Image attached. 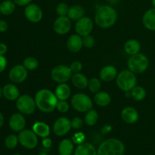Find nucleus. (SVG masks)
I'll use <instances>...</instances> for the list:
<instances>
[{"mask_svg":"<svg viewBox=\"0 0 155 155\" xmlns=\"http://www.w3.org/2000/svg\"><path fill=\"white\" fill-rule=\"evenodd\" d=\"M101 87V81L98 80V78H93L91 79L90 80H89V84H88V88H89V91L92 93H97L100 91Z\"/></svg>","mask_w":155,"mask_h":155,"instance_id":"34","label":"nucleus"},{"mask_svg":"<svg viewBox=\"0 0 155 155\" xmlns=\"http://www.w3.org/2000/svg\"><path fill=\"white\" fill-rule=\"evenodd\" d=\"M146 96V91L142 86H135L131 90V97L136 101H140L145 99Z\"/></svg>","mask_w":155,"mask_h":155,"instance_id":"31","label":"nucleus"},{"mask_svg":"<svg viewBox=\"0 0 155 155\" xmlns=\"http://www.w3.org/2000/svg\"><path fill=\"white\" fill-rule=\"evenodd\" d=\"M36 107L44 113H51L54 109L58 101L57 96L52 91L42 89L38 91L35 95Z\"/></svg>","mask_w":155,"mask_h":155,"instance_id":"1","label":"nucleus"},{"mask_svg":"<svg viewBox=\"0 0 155 155\" xmlns=\"http://www.w3.org/2000/svg\"><path fill=\"white\" fill-rule=\"evenodd\" d=\"M149 155H152V154H149Z\"/></svg>","mask_w":155,"mask_h":155,"instance_id":"51","label":"nucleus"},{"mask_svg":"<svg viewBox=\"0 0 155 155\" xmlns=\"http://www.w3.org/2000/svg\"><path fill=\"white\" fill-rule=\"evenodd\" d=\"M121 118L125 123L129 124H133L139 120V114L138 110L135 107H126L123 109L121 112Z\"/></svg>","mask_w":155,"mask_h":155,"instance_id":"16","label":"nucleus"},{"mask_svg":"<svg viewBox=\"0 0 155 155\" xmlns=\"http://www.w3.org/2000/svg\"><path fill=\"white\" fill-rule=\"evenodd\" d=\"M74 152V143L68 139H63L58 145V153L60 155H72Z\"/></svg>","mask_w":155,"mask_h":155,"instance_id":"28","label":"nucleus"},{"mask_svg":"<svg viewBox=\"0 0 155 155\" xmlns=\"http://www.w3.org/2000/svg\"><path fill=\"white\" fill-rule=\"evenodd\" d=\"M118 15L114 8L110 5L100 6L95 15V23L98 27L106 29L114 25Z\"/></svg>","mask_w":155,"mask_h":155,"instance_id":"2","label":"nucleus"},{"mask_svg":"<svg viewBox=\"0 0 155 155\" xmlns=\"http://www.w3.org/2000/svg\"><path fill=\"white\" fill-rule=\"evenodd\" d=\"M142 24L148 30L155 31V8L145 12L142 17Z\"/></svg>","mask_w":155,"mask_h":155,"instance_id":"20","label":"nucleus"},{"mask_svg":"<svg viewBox=\"0 0 155 155\" xmlns=\"http://www.w3.org/2000/svg\"><path fill=\"white\" fill-rule=\"evenodd\" d=\"M23 65L27 71H34L39 66V61L34 57H27L23 61Z\"/></svg>","mask_w":155,"mask_h":155,"instance_id":"33","label":"nucleus"},{"mask_svg":"<svg viewBox=\"0 0 155 155\" xmlns=\"http://www.w3.org/2000/svg\"><path fill=\"white\" fill-rule=\"evenodd\" d=\"M72 83L76 88L79 89H84L88 87L89 84V80L84 74L81 73H77L74 74L71 77Z\"/></svg>","mask_w":155,"mask_h":155,"instance_id":"24","label":"nucleus"},{"mask_svg":"<svg viewBox=\"0 0 155 155\" xmlns=\"http://www.w3.org/2000/svg\"><path fill=\"white\" fill-rule=\"evenodd\" d=\"M8 51V47L3 42H0V55H5Z\"/></svg>","mask_w":155,"mask_h":155,"instance_id":"44","label":"nucleus"},{"mask_svg":"<svg viewBox=\"0 0 155 155\" xmlns=\"http://www.w3.org/2000/svg\"><path fill=\"white\" fill-rule=\"evenodd\" d=\"M54 94L58 100H67L71 95V87L66 83H59L56 86Z\"/></svg>","mask_w":155,"mask_h":155,"instance_id":"22","label":"nucleus"},{"mask_svg":"<svg viewBox=\"0 0 155 155\" xmlns=\"http://www.w3.org/2000/svg\"><path fill=\"white\" fill-rule=\"evenodd\" d=\"M12 155H21V154H12Z\"/></svg>","mask_w":155,"mask_h":155,"instance_id":"49","label":"nucleus"},{"mask_svg":"<svg viewBox=\"0 0 155 155\" xmlns=\"http://www.w3.org/2000/svg\"><path fill=\"white\" fill-rule=\"evenodd\" d=\"M130 71L136 74H140L145 72L149 66V60L145 54L142 53L130 56L127 62Z\"/></svg>","mask_w":155,"mask_h":155,"instance_id":"5","label":"nucleus"},{"mask_svg":"<svg viewBox=\"0 0 155 155\" xmlns=\"http://www.w3.org/2000/svg\"><path fill=\"white\" fill-rule=\"evenodd\" d=\"M151 3H152L153 7L155 8V0H151Z\"/></svg>","mask_w":155,"mask_h":155,"instance_id":"47","label":"nucleus"},{"mask_svg":"<svg viewBox=\"0 0 155 155\" xmlns=\"http://www.w3.org/2000/svg\"><path fill=\"white\" fill-rule=\"evenodd\" d=\"M94 101L100 107H106L111 101L110 95L106 92H98L94 95Z\"/></svg>","mask_w":155,"mask_h":155,"instance_id":"27","label":"nucleus"},{"mask_svg":"<svg viewBox=\"0 0 155 155\" xmlns=\"http://www.w3.org/2000/svg\"><path fill=\"white\" fill-rule=\"evenodd\" d=\"M93 29V22L88 17H83L75 24V30L77 34L81 36L89 35Z\"/></svg>","mask_w":155,"mask_h":155,"instance_id":"14","label":"nucleus"},{"mask_svg":"<svg viewBox=\"0 0 155 155\" xmlns=\"http://www.w3.org/2000/svg\"><path fill=\"white\" fill-rule=\"evenodd\" d=\"M9 127L11 130L16 133L24 130L26 126V120L24 114L21 113H15L9 119Z\"/></svg>","mask_w":155,"mask_h":155,"instance_id":"15","label":"nucleus"},{"mask_svg":"<svg viewBox=\"0 0 155 155\" xmlns=\"http://www.w3.org/2000/svg\"><path fill=\"white\" fill-rule=\"evenodd\" d=\"M4 121H5L4 116H3L2 113L0 111V128H1V127L3 126V124H4Z\"/></svg>","mask_w":155,"mask_h":155,"instance_id":"45","label":"nucleus"},{"mask_svg":"<svg viewBox=\"0 0 155 155\" xmlns=\"http://www.w3.org/2000/svg\"><path fill=\"white\" fill-rule=\"evenodd\" d=\"M39 155H48L46 154V153H41V154H39Z\"/></svg>","mask_w":155,"mask_h":155,"instance_id":"48","label":"nucleus"},{"mask_svg":"<svg viewBox=\"0 0 155 155\" xmlns=\"http://www.w3.org/2000/svg\"><path fill=\"white\" fill-rule=\"evenodd\" d=\"M16 5L13 0H4L0 3V12L3 15H10L14 13Z\"/></svg>","mask_w":155,"mask_h":155,"instance_id":"29","label":"nucleus"},{"mask_svg":"<svg viewBox=\"0 0 155 155\" xmlns=\"http://www.w3.org/2000/svg\"><path fill=\"white\" fill-rule=\"evenodd\" d=\"M67 47L71 52H78L83 47V38L79 34H72L67 41Z\"/></svg>","mask_w":155,"mask_h":155,"instance_id":"17","label":"nucleus"},{"mask_svg":"<svg viewBox=\"0 0 155 155\" xmlns=\"http://www.w3.org/2000/svg\"><path fill=\"white\" fill-rule=\"evenodd\" d=\"M117 70L113 65H106L101 68L99 73V77L102 81L110 82L117 78Z\"/></svg>","mask_w":155,"mask_h":155,"instance_id":"19","label":"nucleus"},{"mask_svg":"<svg viewBox=\"0 0 155 155\" xmlns=\"http://www.w3.org/2000/svg\"><path fill=\"white\" fill-rule=\"evenodd\" d=\"M124 50L130 56L138 54L141 50V44L135 39H129L124 44Z\"/></svg>","mask_w":155,"mask_h":155,"instance_id":"25","label":"nucleus"},{"mask_svg":"<svg viewBox=\"0 0 155 155\" xmlns=\"http://www.w3.org/2000/svg\"><path fill=\"white\" fill-rule=\"evenodd\" d=\"M51 145H52V142H51V139H49L48 137L43 138V139H42V145H43V147L46 148H49L51 146Z\"/></svg>","mask_w":155,"mask_h":155,"instance_id":"43","label":"nucleus"},{"mask_svg":"<svg viewBox=\"0 0 155 155\" xmlns=\"http://www.w3.org/2000/svg\"><path fill=\"white\" fill-rule=\"evenodd\" d=\"M18 140L19 143L22 145L24 148L27 149H33L36 148L38 145L37 135L33 131V130H23L22 131L19 132L18 134Z\"/></svg>","mask_w":155,"mask_h":155,"instance_id":"8","label":"nucleus"},{"mask_svg":"<svg viewBox=\"0 0 155 155\" xmlns=\"http://www.w3.org/2000/svg\"><path fill=\"white\" fill-rule=\"evenodd\" d=\"M8 61L5 55H0V74L2 73L7 68Z\"/></svg>","mask_w":155,"mask_h":155,"instance_id":"40","label":"nucleus"},{"mask_svg":"<svg viewBox=\"0 0 155 155\" xmlns=\"http://www.w3.org/2000/svg\"><path fill=\"white\" fill-rule=\"evenodd\" d=\"M69 6L65 2H59L56 6V13L58 16H67L69 11Z\"/></svg>","mask_w":155,"mask_h":155,"instance_id":"35","label":"nucleus"},{"mask_svg":"<svg viewBox=\"0 0 155 155\" xmlns=\"http://www.w3.org/2000/svg\"><path fill=\"white\" fill-rule=\"evenodd\" d=\"M98 120V112L95 109H91L86 112L84 117V123L89 127H93L97 124Z\"/></svg>","mask_w":155,"mask_h":155,"instance_id":"30","label":"nucleus"},{"mask_svg":"<svg viewBox=\"0 0 155 155\" xmlns=\"http://www.w3.org/2000/svg\"><path fill=\"white\" fill-rule=\"evenodd\" d=\"M2 96L8 101H16L20 96V91L15 84L8 83L3 86Z\"/></svg>","mask_w":155,"mask_h":155,"instance_id":"18","label":"nucleus"},{"mask_svg":"<svg viewBox=\"0 0 155 155\" xmlns=\"http://www.w3.org/2000/svg\"><path fill=\"white\" fill-rule=\"evenodd\" d=\"M74 155H97V150L92 144L83 142L77 147Z\"/></svg>","mask_w":155,"mask_h":155,"instance_id":"21","label":"nucleus"},{"mask_svg":"<svg viewBox=\"0 0 155 155\" xmlns=\"http://www.w3.org/2000/svg\"><path fill=\"white\" fill-rule=\"evenodd\" d=\"M33 131L37 135V136L42 138L48 137L50 135V127L47 124L44 122H36L33 125Z\"/></svg>","mask_w":155,"mask_h":155,"instance_id":"23","label":"nucleus"},{"mask_svg":"<svg viewBox=\"0 0 155 155\" xmlns=\"http://www.w3.org/2000/svg\"><path fill=\"white\" fill-rule=\"evenodd\" d=\"M72 27L71 20L67 16H58L53 24L54 31L58 35H65L68 33Z\"/></svg>","mask_w":155,"mask_h":155,"instance_id":"13","label":"nucleus"},{"mask_svg":"<svg viewBox=\"0 0 155 155\" xmlns=\"http://www.w3.org/2000/svg\"><path fill=\"white\" fill-rule=\"evenodd\" d=\"M24 13L25 18L31 23L39 22L43 16L41 8L35 3H30L25 6Z\"/></svg>","mask_w":155,"mask_h":155,"instance_id":"10","label":"nucleus"},{"mask_svg":"<svg viewBox=\"0 0 155 155\" xmlns=\"http://www.w3.org/2000/svg\"><path fill=\"white\" fill-rule=\"evenodd\" d=\"M70 68H71V71L74 74H77V73H80V71L83 69V64H82L81 62L78 61H76L71 63V64L70 65Z\"/></svg>","mask_w":155,"mask_h":155,"instance_id":"39","label":"nucleus"},{"mask_svg":"<svg viewBox=\"0 0 155 155\" xmlns=\"http://www.w3.org/2000/svg\"><path fill=\"white\" fill-rule=\"evenodd\" d=\"M28 77V71L24 65L18 64L10 70L8 74L9 80L13 83H22Z\"/></svg>","mask_w":155,"mask_h":155,"instance_id":"11","label":"nucleus"},{"mask_svg":"<svg viewBox=\"0 0 155 155\" xmlns=\"http://www.w3.org/2000/svg\"><path fill=\"white\" fill-rule=\"evenodd\" d=\"M8 28V25L7 22L4 20H0V32L4 33V32L7 31Z\"/></svg>","mask_w":155,"mask_h":155,"instance_id":"42","label":"nucleus"},{"mask_svg":"<svg viewBox=\"0 0 155 155\" xmlns=\"http://www.w3.org/2000/svg\"><path fill=\"white\" fill-rule=\"evenodd\" d=\"M72 71L70 67L64 64L57 65L51 71V77L58 83H64L69 81L72 77Z\"/></svg>","mask_w":155,"mask_h":155,"instance_id":"9","label":"nucleus"},{"mask_svg":"<svg viewBox=\"0 0 155 155\" xmlns=\"http://www.w3.org/2000/svg\"><path fill=\"white\" fill-rule=\"evenodd\" d=\"M125 146L117 139H108L104 141L97 150V155H124Z\"/></svg>","mask_w":155,"mask_h":155,"instance_id":"3","label":"nucleus"},{"mask_svg":"<svg viewBox=\"0 0 155 155\" xmlns=\"http://www.w3.org/2000/svg\"><path fill=\"white\" fill-rule=\"evenodd\" d=\"M116 83L118 88L124 92H130L137 84V77L136 74L130 70H124L116 78Z\"/></svg>","mask_w":155,"mask_h":155,"instance_id":"4","label":"nucleus"},{"mask_svg":"<svg viewBox=\"0 0 155 155\" xmlns=\"http://www.w3.org/2000/svg\"><path fill=\"white\" fill-rule=\"evenodd\" d=\"M13 1L15 2L17 5L24 7V6H27V5L30 4L33 0H13Z\"/></svg>","mask_w":155,"mask_h":155,"instance_id":"41","label":"nucleus"},{"mask_svg":"<svg viewBox=\"0 0 155 155\" xmlns=\"http://www.w3.org/2000/svg\"><path fill=\"white\" fill-rule=\"evenodd\" d=\"M71 101L74 109L80 113H86L93 107V102L90 97L81 92L73 95Z\"/></svg>","mask_w":155,"mask_h":155,"instance_id":"6","label":"nucleus"},{"mask_svg":"<svg viewBox=\"0 0 155 155\" xmlns=\"http://www.w3.org/2000/svg\"><path fill=\"white\" fill-rule=\"evenodd\" d=\"M16 107L24 115L33 114L36 108V101L29 95L24 94L16 100Z\"/></svg>","mask_w":155,"mask_h":155,"instance_id":"7","label":"nucleus"},{"mask_svg":"<svg viewBox=\"0 0 155 155\" xmlns=\"http://www.w3.org/2000/svg\"><path fill=\"white\" fill-rule=\"evenodd\" d=\"M2 96V89L1 86H0V99H1Z\"/></svg>","mask_w":155,"mask_h":155,"instance_id":"46","label":"nucleus"},{"mask_svg":"<svg viewBox=\"0 0 155 155\" xmlns=\"http://www.w3.org/2000/svg\"><path fill=\"white\" fill-rule=\"evenodd\" d=\"M70 108L69 104L66 101V100H58L56 105V109L61 113H66Z\"/></svg>","mask_w":155,"mask_h":155,"instance_id":"37","label":"nucleus"},{"mask_svg":"<svg viewBox=\"0 0 155 155\" xmlns=\"http://www.w3.org/2000/svg\"><path fill=\"white\" fill-rule=\"evenodd\" d=\"M85 10L81 5H74L71 6L68 11V17L71 21H78L81 18L84 17Z\"/></svg>","mask_w":155,"mask_h":155,"instance_id":"26","label":"nucleus"},{"mask_svg":"<svg viewBox=\"0 0 155 155\" xmlns=\"http://www.w3.org/2000/svg\"><path fill=\"white\" fill-rule=\"evenodd\" d=\"M19 143L18 136L15 134H10L6 136L5 139V145L8 149H15Z\"/></svg>","mask_w":155,"mask_h":155,"instance_id":"32","label":"nucleus"},{"mask_svg":"<svg viewBox=\"0 0 155 155\" xmlns=\"http://www.w3.org/2000/svg\"><path fill=\"white\" fill-rule=\"evenodd\" d=\"M84 124V120L82 118L78 117H75L71 120V127L74 130H79V129L82 128Z\"/></svg>","mask_w":155,"mask_h":155,"instance_id":"38","label":"nucleus"},{"mask_svg":"<svg viewBox=\"0 0 155 155\" xmlns=\"http://www.w3.org/2000/svg\"><path fill=\"white\" fill-rule=\"evenodd\" d=\"M83 46L86 48H91L95 45V38L90 34L87 35V36H83Z\"/></svg>","mask_w":155,"mask_h":155,"instance_id":"36","label":"nucleus"},{"mask_svg":"<svg viewBox=\"0 0 155 155\" xmlns=\"http://www.w3.org/2000/svg\"><path fill=\"white\" fill-rule=\"evenodd\" d=\"M1 15H2V14H1V12H0V16H1Z\"/></svg>","mask_w":155,"mask_h":155,"instance_id":"50","label":"nucleus"},{"mask_svg":"<svg viewBox=\"0 0 155 155\" xmlns=\"http://www.w3.org/2000/svg\"><path fill=\"white\" fill-rule=\"evenodd\" d=\"M71 120L65 117H61L53 124V132L57 136H64L71 130Z\"/></svg>","mask_w":155,"mask_h":155,"instance_id":"12","label":"nucleus"}]
</instances>
